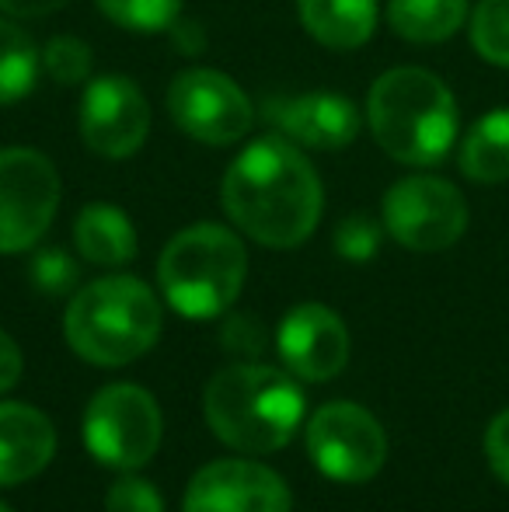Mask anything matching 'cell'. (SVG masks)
Returning a JSON list of instances; mask_svg holds the SVG:
<instances>
[{
    "label": "cell",
    "instance_id": "obj_1",
    "mask_svg": "<svg viewBox=\"0 0 509 512\" xmlns=\"http://www.w3.org/2000/svg\"><path fill=\"white\" fill-rule=\"evenodd\" d=\"M220 199L234 227L265 248L304 244L325 206L318 171L286 136H262L241 150L227 168Z\"/></svg>",
    "mask_w": 509,
    "mask_h": 512
},
{
    "label": "cell",
    "instance_id": "obj_2",
    "mask_svg": "<svg viewBox=\"0 0 509 512\" xmlns=\"http://www.w3.org/2000/svg\"><path fill=\"white\" fill-rule=\"evenodd\" d=\"M206 422L220 443L241 453H276L304 422V391L297 377L276 366L238 363L213 373L203 394Z\"/></svg>",
    "mask_w": 509,
    "mask_h": 512
},
{
    "label": "cell",
    "instance_id": "obj_3",
    "mask_svg": "<svg viewBox=\"0 0 509 512\" xmlns=\"http://www.w3.org/2000/svg\"><path fill=\"white\" fill-rule=\"evenodd\" d=\"M367 119L374 140L394 161L433 168L457 140V102L436 74L422 67H394L370 88Z\"/></svg>",
    "mask_w": 509,
    "mask_h": 512
},
{
    "label": "cell",
    "instance_id": "obj_4",
    "mask_svg": "<svg viewBox=\"0 0 509 512\" xmlns=\"http://www.w3.org/2000/svg\"><path fill=\"white\" fill-rule=\"evenodd\" d=\"M70 349L95 366H126L161 338V300L133 276H109L74 293L63 317Z\"/></svg>",
    "mask_w": 509,
    "mask_h": 512
},
{
    "label": "cell",
    "instance_id": "obj_5",
    "mask_svg": "<svg viewBox=\"0 0 509 512\" xmlns=\"http://www.w3.org/2000/svg\"><path fill=\"white\" fill-rule=\"evenodd\" d=\"M248 251L238 234L220 223H196L168 241L157 262V283L171 310L192 321L220 317L241 297Z\"/></svg>",
    "mask_w": 509,
    "mask_h": 512
},
{
    "label": "cell",
    "instance_id": "obj_6",
    "mask_svg": "<svg viewBox=\"0 0 509 512\" xmlns=\"http://www.w3.org/2000/svg\"><path fill=\"white\" fill-rule=\"evenodd\" d=\"M161 408L143 387L109 384L84 411V443L91 457L116 471H136L161 446Z\"/></svg>",
    "mask_w": 509,
    "mask_h": 512
},
{
    "label": "cell",
    "instance_id": "obj_7",
    "mask_svg": "<svg viewBox=\"0 0 509 512\" xmlns=\"http://www.w3.org/2000/svg\"><path fill=\"white\" fill-rule=\"evenodd\" d=\"M60 206V175L39 150H0V255H18L42 241Z\"/></svg>",
    "mask_w": 509,
    "mask_h": 512
},
{
    "label": "cell",
    "instance_id": "obj_8",
    "mask_svg": "<svg viewBox=\"0 0 509 512\" xmlns=\"http://www.w3.org/2000/svg\"><path fill=\"white\" fill-rule=\"evenodd\" d=\"M384 227L408 251H443L468 230V203L436 175H408L384 196Z\"/></svg>",
    "mask_w": 509,
    "mask_h": 512
},
{
    "label": "cell",
    "instance_id": "obj_9",
    "mask_svg": "<svg viewBox=\"0 0 509 512\" xmlns=\"http://www.w3.org/2000/svg\"><path fill=\"white\" fill-rule=\"evenodd\" d=\"M307 457L332 481H370L387 460L384 425L353 401H332L307 422Z\"/></svg>",
    "mask_w": 509,
    "mask_h": 512
},
{
    "label": "cell",
    "instance_id": "obj_10",
    "mask_svg": "<svg viewBox=\"0 0 509 512\" xmlns=\"http://www.w3.org/2000/svg\"><path fill=\"white\" fill-rule=\"evenodd\" d=\"M168 112L185 136L206 147L238 143L255 122L252 102L238 81L210 67H189L171 81Z\"/></svg>",
    "mask_w": 509,
    "mask_h": 512
},
{
    "label": "cell",
    "instance_id": "obj_11",
    "mask_svg": "<svg viewBox=\"0 0 509 512\" xmlns=\"http://www.w3.org/2000/svg\"><path fill=\"white\" fill-rule=\"evenodd\" d=\"M81 136L95 154L123 161L136 154L150 133V105L143 91L123 74H105L84 88Z\"/></svg>",
    "mask_w": 509,
    "mask_h": 512
},
{
    "label": "cell",
    "instance_id": "obj_12",
    "mask_svg": "<svg viewBox=\"0 0 509 512\" xmlns=\"http://www.w3.org/2000/svg\"><path fill=\"white\" fill-rule=\"evenodd\" d=\"M182 512H290V488L265 464L213 460L189 481Z\"/></svg>",
    "mask_w": 509,
    "mask_h": 512
},
{
    "label": "cell",
    "instance_id": "obj_13",
    "mask_svg": "<svg viewBox=\"0 0 509 512\" xmlns=\"http://www.w3.org/2000/svg\"><path fill=\"white\" fill-rule=\"evenodd\" d=\"M276 349L286 370L297 380L325 384L339 377L349 363V331L335 310L321 304H300L283 317L276 331Z\"/></svg>",
    "mask_w": 509,
    "mask_h": 512
},
{
    "label": "cell",
    "instance_id": "obj_14",
    "mask_svg": "<svg viewBox=\"0 0 509 512\" xmlns=\"http://www.w3.org/2000/svg\"><path fill=\"white\" fill-rule=\"evenodd\" d=\"M262 115L279 136L311 150H342L360 133V108L332 91L265 98Z\"/></svg>",
    "mask_w": 509,
    "mask_h": 512
},
{
    "label": "cell",
    "instance_id": "obj_15",
    "mask_svg": "<svg viewBox=\"0 0 509 512\" xmlns=\"http://www.w3.org/2000/svg\"><path fill=\"white\" fill-rule=\"evenodd\" d=\"M56 453V429L39 408L4 401L0 405V485H21L46 471Z\"/></svg>",
    "mask_w": 509,
    "mask_h": 512
},
{
    "label": "cell",
    "instance_id": "obj_16",
    "mask_svg": "<svg viewBox=\"0 0 509 512\" xmlns=\"http://www.w3.org/2000/svg\"><path fill=\"white\" fill-rule=\"evenodd\" d=\"M304 28L328 49H360L377 28V0H297Z\"/></svg>",
    "mask_w": 509,
    "mask_h": 512
},
{
    "label": "cell",
    "instance_id": "obj_17",
    "mask_svg": "<svg viewBox=\"0 0 509 512\" xmlns=\"http://www.w3.org/2000/svg\"><path fill=\"white\" fill-rule=\"evenodd\" d=\"M74 244L91 265H126L136 258V230L119 206L91 203L74 220Z\"/></svg>",
    "mask_w": 509,
    "mask_h": 512
},
{
    "label": "cell",
    "instance_id": "obj_18",
    "mask_svg": "<svg viewBox=\"0 0 509 512\" xmlns=\"http://www.w3.org/2000/svg\"><path fill=\"white\" fill-rule=\"evenodd\" d=\"M461 171L471 182H509V108L482 115L461 143Z\"/></svg>",
    "mask_w": 509,
    "mask_h": 512
},
{
    "label": "cell",
    "instance_id": "obj_19",
    "mask_svg": "<svg viewBox=\"0 0 509 512\" xmlns=\"http://www.w3.org/2000/svg\"><path fill=\"white\" fill-rule=\"evenodd\" d=\"M468 18V0H387V21L408 42H447Z\"/></svg>",
    "mask_w": 509,
    "mask_h": 512
},
{
    "label": "cell",
    "instance_id": "obj_20",
    "mask_svg": "<svg viewBox=\"0 0 509 512\" xmlns=\"http://www.w3.org/2000/svg\"><path fill=\"white\" fill-rule=\"evenodd\" d=\"M42 70V53L32 35L21 32L14 21H0V105L21 102L32 95Z\"/></svg>",
    "mask_w": 509,
    "mask_h": 512
},
{
    "label": "cell",
    "instance_id": "obj_21",
    "mask_svg": "<svg viewBox=\"0 0 509 512\" xmlns=\"http://www.w3.org/2000/svg\"><path fill=\"white\" fill-rule=\"evenodd\" d=\"M98 11L126 32H168L178 21L182 0H95Z\"/></svg>",
    "mask_w": 509,
    "mask_h": 512
},
{
    "label": "cell",
    "instance_id": "obj_22",
    "mask_svg": "<svg viewBox=\"0 0 509 512\" xmlns=\"http://www.w3.org/2000/svg\"><path fill=\"white\" fill-rule=\"evenodd\" d=\"M471 46L492 67H509V0H478L471 14Z\"/></svg>",
    "mask_w": 509,
    "mask_h": 512
},
{
    "label": "cell",
    "instance_id": "obj_23",
    "mask_svg": "<svg viewBox=\"0 0 509 512\" xmlns=\"http://www.w3.org/2000/svg\"><path fill=\"white\" fill-rule=\"evenodd\" d=\"M42 70L53 77L56 84H81L91 74V46L74 35H56L42 49Z\"/></svg>",
    "mask_w": 509,
    "mask_h": 512
},
{
    "label": "cell",
    "instance_id": "obj_24",
    "mask_svg": "<svg viewBox=\"0 0 509 512\" xmlns=\"http://www.w3.org/2000/svg\"><path fill=\"white\" fill-rule=\"evenodd\" d=\"M381 223L363 213H353L335 227V251L346 262H370L381 251Z\"/></svg>",
    "mask_w": 509,
    "mask_h": 512
},
{
    "label": "cell",
    "instance_id": "obj_25",
    "mask_svg": "<svg viewBox=\"0 0 509 512\" xmlns=\"http://www.w3.org/2000/svg\"><path fill=\"white\" fill-rule=\"evenodd\" d=\"M32 279H35V286H39L42 293H49V297H60V293L74 290L77 265L63 248H46V251H39V255H35Z\"/></svg>",
    "mask_w": 509,
    "mask_h": 512
},
{
    "label": "cell",
    "instance_id": "obj_26",
    "mask_svg": "<svg viewBox=\"0 0 509 512\" xmlns=\"http://www.w3.org/2000/svg\"><path fill=\"white\" fill-rule=\"evenodd\" d=\"M105 512H164V502L150 481L126 474L105 495Z\"/></svg>",
    "mask_w": 509,
    "mask_h": 512
},
{
    "label": "cell",
    "instance_id": "obj_27",
    "mask_svg": "<svg viewBox=\"0 0 509 512\" xmlns=\"http://www.w3.org/2000/svg\"><path fill=\"white\" fill-rule=\"evenodd\" d=\"M220 342L227 345L231 352H238V356H258L265 345V331L262 324H258V317H231V321L224 324V331H220Z\"/></svg>",
    "mask_w": 509,
    "mask_h": 512
},
{
    "label": "cell",
    "instance_id": "obj_28",
    "mask_svg": "<svg viewBox=\"0 0 509 512\" xmlns=\"http://www.w3.org/2000/svg\"><path fill=\"white\" fill-rule=\"evenodd\" d=\"M485 457H489L496 478L509 485V408L499 411L489 422V432H485Z\"/></svg>",
    "mask_w": 509,
    "mask_h": 512
},
{
    "label": "cell",
    "instance_id": "obj_29",
    "mask_svg": "<svg viewBox=\"0 0 509 512\" xmlns=\"http://www.w3.org/2000/svg\"><path fill=\"white\" fill-rule=\"evenodd\" d=\"M21 370H25V359H21V349L7 331H0V391H11L21 380Z\"/></svg>",
    "mask_w": 509,
    "mask_h": 512
},
{
    "label": "cell",
    "instance_id": "obj_30",
    "mask_svg": "<svg viewBox=\"0 0 509 512\" xmlns=\"http://www.w3.org/2000/svg\"><path fill=\"white\" fill-rule=\"evenodd\" d=\"M67 0H0V11L14 14V18H42V14H53Z\"/></svg>",
    "mask_w": 509,
    "mask_h": 512
},
{
    "label": "cell",
    "instance_id": "obj_31",
    "mask_svg": "<svg viewBox=\"0 0 509 512\" xmlns=\"http://www.w3.org/2000/svg\"><path fill=\"white\" fill-rule=\"evenodd\" d=\"M175 28V42L185 49V53H203V28L199 25H171Z\"/></svg>",
    "mask_w": 509,
    "mask_h": 512
},
{
    "label": "cell",
    "instance_id": "obj_32",
    "mask_svg": "<svg viewBox=\"0 0 509 512\" xmlns=\"http://www.w3.org/2000/svg\"><path fill=\"white\" fill-rule=\"evenodd\" d=\"M0 512H11V509H7V506H4V502H0Z\"/></svg>",
    "mask_w": 509,
    "mask_h": 512
}]
</instances>
